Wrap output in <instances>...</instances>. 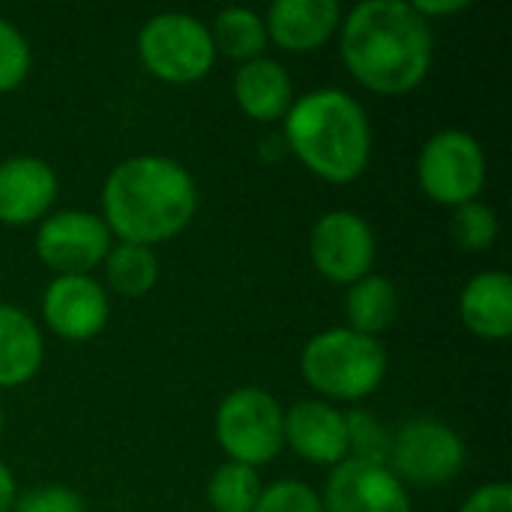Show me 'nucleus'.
Segmentation results:
<instances>
[{"label":"nucleus","mask_w":512,"mask_h":512,"mask_svg":"<svg viewBox=\"0 0 512 512\" xmlns=\"http://www.w3.org/2000/svg\"><path fill=\"white\" fill-rule=\"evenodd\" d=\"M342 60L372 93L402 96L429 75V21L405 0H366L345 15Z\"/></svg>","instance_id":"nucleus-1"},{"label":"nucleus","mask_w":512,"mask_h":512,"mask_svg":"<svg viewBox=\"0 0 512 512\" xmlns=\"http://www.w3.org/2000/svg\"><path fill=\"white\" fill-rule=\"evenodd\" d=\"M105 225L123 243L156 246L177 237L198 210L195 177L168 156H132L120 162L102 189Z\"/></svg>","instance_id":"nucleus-2"},{"label":"nucleus","mask_w":512,"mask_h":512,"mask_svg":"<svg viewBox=\"0 0 512 512\" xmlns=\"http://www.w3.org/2000/svg\"><path fill=\"white\" fill-rule=\"evenodd\" d=\"M285 120L288 150L321 180L351 183L369 168L372 126L363 105L336 87L303 93Z\"/></svg>","instance_id":"nucleus-3"},{"label":"nucleus","mask_w":512,"mask_h":512,"mask_svg":"<svg viewBox=\"0 0 512 512\" xmlns=\"http://www.w3.org/2000/svg\"><path fill=\"white\" fill-rule=\"evenodd\" d=\"M303 378L315 393L336 402H360L387 378V351L378 339L333 327L309 339L300 357Z\"/></svg>","instance_id":"nucleus-4"},{"label":"nucleus","mask_w":512,"mask_h":512,"mask_svg":"<svg viewBox=\"0 0 512 512\" xmlns=\"http://www.w3.org/2000/svg\"><path fill=\"white\" fill-rule=\"evenodd\" d=\"M138 57L168 84L201 81L216 60L210 27L186 12H159L138 33Z\"/></svg>","instance_id":"nucleus-5"},{"label":"nucleus","mask_w":512,"mask_h":512,"mask_svg":"<svg viewBox=\"0 0 512 512\" xmlns=\"http://www.w3.org/2000/svg\"><path fill=\"white\" fill-rule=\"evenodd\" d=\"M216 441L231 462L267 465L285 447V411L267 390L240 387L216 411Z\"/></svg>","instance_id":"nucleus-6"},{"label":"nucleus","mask_w":512,"mask_h":512,"mask_svg":"<svg viewBox=\"0 0 512 512\" xmlns=\"http://www.w3.org/2000/svg\"><path fill=\"white\" fill-rule=\"evenodd\" d=\"M417 177L432 201L462 207L477 201L486 186V153L474 135L462 129H441L423 144Z\"/></svg>","instance_id":"nucleus-7"},{"label":"nucleus","mask_w":512,"mask_h":512,"mask_svg":"<svg viewBox=\"0 0 512 512\" xmlns=\"http://www.w3.org/2000/svg\"><path fill=\"white\" fill-rule=\"evenodd\" d=\"M399 483L438 489L453 483L465 468V444L459 432L441 420H411L393 435L390 465Z\"/></svg>","instance_id":"nucleus-8"},{"label":"nucleus","mask_w":512,"mask_h":512,"mask_svg":"<svg viewBox=\"0 0 512 512\" xmlns=\"http://www.w3.org/2000/svg\"><path fill=\"white\" fill-rule=\"evenodd\" d=\"M111 252V231L87 210H57L39 222L36 255L57 276H90Z\"/></svg>","instance_id":"nucleus-9"},{"label":"nucleus","mask_w":512,"mask_h":512,"mask_svg":"<svg viewBox=\"0 0 512 512\" xmlns=\"http://www.w3.org/2000/svg\"><path fill=\"white\" fill-rule=\"evenodd\" d=\"M309 255L324 279L336 285H354L372 273L375 234L363 216L351 210H330L312 225Z\"/></svg>","instance_id":"nucleus-10"},{"label":"nucleus","mask_w":512,"mask_h":512,"mask_svg":"<svg viewBox=\"0 0 512 512\" xmlns=\"http://www.w3.org/2000/svg\"><path fill=\"white\" fill-rule=\"evenodd\" d=\"M324 512H411L408 489L387 465L345 459L324 489Z\"/></svg>","instance_id":"nucleus-11"},{"label":"nucleus","mask_w":512,"mask_h":512,"mask_svg":"<svg viewBox=\"0 0 512 512\" xmlns=\"http://www.w3.org/2000/svg\"><path fill=\"white\" fill-rule=\"evenodd\" d=\"M48 327L66 342H87L102 333L108 321L105 288L93 276H57L42 297Z\"/></svg>","instance_id":"nucleus-12"},{"label":"nucleus","mask_w":512,"mask_h":512,"mask_svg":"<svg viewBox=\"0 0 512 512\" xmlns=\"http://www.w3.org/2000/svg\"><path fill=\"white\" fill-rule=\"evenodd\" d=\"M57 198V174L39 156H12L0 162V222L33 225L42 222Z\"/></svg>","instance_id":"nucleus-13"},{"label":"nucleus","mask_w":512,"mask_h":512,"mask_svg":"<svg viewBox=\"0 0 512 512\" xmlns=\"http://www.w3.org/2000/svg\"><path fill=\"white\" fill-rule=\"evenodd\" d=\"M285 444L312 465L336 468L348 459L345 414L321 399L297 402L285 411Z\"/></svg>","instance_id":"nucleus-14"},{"label":"nucleus","mask_w":512,"mask_h":512,"mask_svg":"<svg viewBox=\"0 0 512 512\" xmlns=\"http://www.w3.org/2000/svg\"><path fill=\"white\" fill-rule=\"evenodd\" d=\"M339 24L342 6L336 0H276L264 18L267 39L291 54L321 48Z\"/></svg>","instance_id":"nucleus-15"},{"label":"nucleus","mask_w":512,"mask_h":512,"mask_svg":"<svg viewBox=\"0 0 512 512\" xmlns=\"http://www.w3.org/2000/svg\"><path fill=\"white\" fill-rule=\"evenodd\" d=\"M465 327L489 342H504L512 333V279L504 270L474 276L459 297Z\"/></svg>","instance_id":"nucleus-16"},{"label":"nucleus","mask_w":512,"mask_h":512,"mask_svg":"<svg viewBox=\"0 0 512 512\" xmlns=\"http://www.w3.org/2000/svg\"><path fill=\"white\" fill-rule=\"evenodd\" d=\"M234 99L240 111L252 120H261V123L282 120L294 102L291 75L279 60H270V57L249 60L234 75Z\"/></svg>","instance_id":"nucleus-17"},{"label":"nucleus","mask_w":512,"mask_h":512,"mask_svg":"<svg viewBox=\"0 0 512 512\" xmlns=\"http://www.w3.org/2000/svg\"><path fill=\"white\" fill-rule=\"evenodd\" d=\"M45 357V345L33 318L9 303H0V387L27 384Z\"/></svg>","instance_id":"nucleus-18"},{"label":"nucleus","mask_w":512,"mask_h":512,"mask_svg":"<svg viewBox=\"0 0 512 512\" xmlns=\"http://www.w3.org/2000/svg\"><path fill=\"white\" fill-rule=\"evenodd\" d=\"M345 315H348V330L363 333L378 339L387 333L399 315V291L387 276L369 273L348 285L345 294Z\"/></svg>","instance_id":"nucleus-19"},{"label":"nucleus","mask_w":512,"mask_h":512,"mask_svg":"<svg viewBox=\"0 0 512 512\" xmlns=\"http://www.w3.org/2000/svg\"><path fill=\"white\" fill-rule=\"evenodd\" d=\"M213 48L222 51L225 57L231 60H240V63H249V60H258L267 48V27H264V18L246 6H228L216 15L213 21Z\"/></svg>","instance_id":"nucleus-20"},{"label":"nucleus","mask_w":512,"mask_h":512,"mask_svg":"<svg viewBox=\"0 0 512 512\" xmlns=\"http://www.w3.org/2000/svg\"><path fill=\"white\" fill-rule=\"evenodd\" d=\"M105 276L117 294L144 297L153 291L159 279V261L150 246L120 243V246H111V252L105 255Z\"/></svg>","instance_id":"nucleus-21"},{"label":"nucleus","mask_w":512,"mask_h":512,"mask_svg":"<svg viewBox=\"0 0 512 512\" xmlns=\"http://www.w3.org/2000/svg\"><path fill=\"white\" fill-rule=\"evenodd\" d=\"M261 492L258 471L240 462L219 465L207 483V501L213 512H255Z\"/></svg>","instance_id":"nucleus-22"},{"label":"nucleus","mask_w":512,"mask_h":512,"mask_svg":"<svg viewBox=\"0 0 512 512\" xmlns=\"http://www.w3.org/2000/svg\"><path fill=\"white\" fill-rule=\"evenodd\" d=\"M348 429V459L372 462V465H390L393 450V432L369 411H348L345 414Z\"/></svg>","instance_id":"nucleus-23"},{"label":"nucleus","mask_w":512,"mask_h":512,"mask_svg":"<svg viewBox=\"0 0 512 512\" xmlns=\"http://www.w3.org/2000/svg\"><path fill=\"white\" fill-rule=\"evenodd\" d=\"M453 240L465 252H486L498 240V216L483 201L453 207Z\"/></svg>","instance_id":"nucleus-24"},{"label":"nucleus","mask_w":512,"mask_h":512,"mask_svg":"<svg viewBox=\"0 0 512 512\" xmlns=\"http://www.w3.org/2000/svg\"><path fill=\"white\" fill-rule=\"evenodd\" d=\"M30 63H33V54H30L24 33L12 21L0 18V93L15 90L27 78Z\"/></svg>","instance_id":"nucleus-25"},{"label":"nucleus","mask_w":512,"mask_h":512,"mask_svg":"<svg viewBox=\"0 0 512 512\" xmlns=\"http://www.w3.org/2000/svg\"><path fill=\"white\" fill-rule=\"evenodd\" d=\"M255 512H324V507L312 486L300 480H279L261 492Z\"/></svg>","instance_id":"nucleus-26"},{"label":"nucleus","mask_w":512,"mask_h":512,"mask_svg":"<svg viewBox=\"0 0 512 512\" xmlns=\"http://www.w3.org/2000/svg\"><path fill=\"white\" fill-rule=\"evenodd\" d=\"M15 512H84V498L66 486L30 489L15 501Z\"/></svg>","instance_id":"nucleus-27"},{"label":"nucleus","mask_w":512,"mask_h":512,"mask_svg":"<svg viewBox=\"0 0 512 512\" xmlns=\"http://www.w3.org/2000/svg\"><path fill=\"white\" fill-rule=\"evenodd\" d=\"M459 512H512V489L507 483L480 486Z\"/></svg>","instance_id":"nucleus-28"},{"label":"nucleus","mask_w":512,"mask_h":512,"mask_svg":"<svg viewBox=\"0 0 512 512\" xmlns=\"http://www.w3.org/2000/svg\"><path fill=\"white\" fill-rule=\"evenodd\" d=\"M411 6L417 15H423L429 21V15H453V12L468 9V0H417Z\"/></svg>","instance_id":"nucleus-29"},{"label":"nucleus","mask_w":512,"mask_h":512,"mask_svg":"<svg viewBox=\"0 0 512 512\" xmlns=\"http://www.w3.org/2000/svg\"><path fill=\"white\" fill-rule=\"evenodd\" d=\"M18 495H15V477L12 471L0 462V512H9L15 507Z\"/></svg>","instance_id":"nucleus-30"},{"label":"nucleus","mask_w":512,"mask_h":512,"mask_svg":"<svg viewBox=\"0 0 512 512\" xmlns=\"http://www.w3.org/2000/svg\"><path fill=\"white\" fill-rule=\"evenodd\" d=\"M0 435H3V411H0Z\"/></svg>","instance_id":"nucleus-31"}]
</instances>
